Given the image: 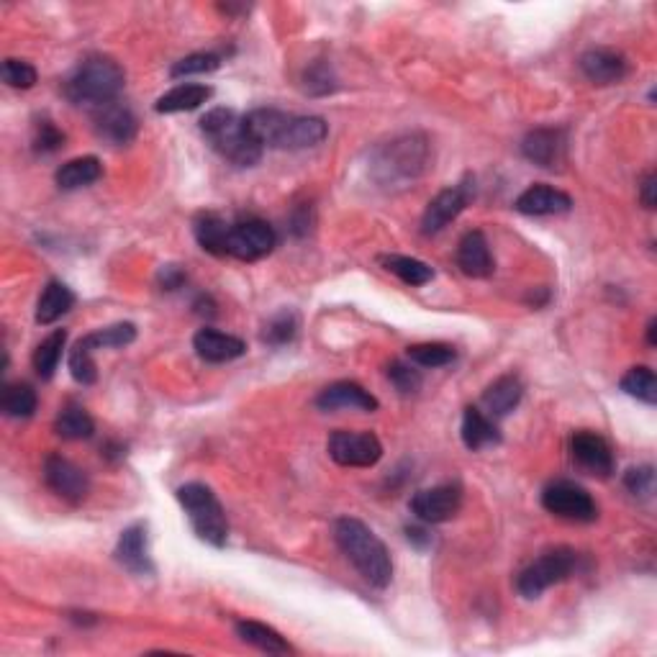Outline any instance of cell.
<instances>
[{
	"instance_id": "cell-31",
	"label": "cell",
	"mask_w": 657,
	"mask_h": 657,
	"mask_svg": "<svg viewBox=\"0 0 657 657\" xmlns=\"http://www.w3.org/2000/svg\"><path fill=\"white\" fill-rule=\"evenodd\" d=\"M54 432L60 434L62 439H70V442H80V439H90L95 434V421L83 406L77 403H67L65 409L57 414L54 421Z\"/></svg>"
},
{
	"instance_id": "cell-34",
	"label": "cell",
	"mask_w": 657,
	"mask_h": 657,
	"mask_svg": "<svg viewBox=\"0 0 657 657\" xmlns=\"http://www.w3.org/2000/svg\"><path fill=\"white\" fill-rule=\"evenodd\" d=\"M134 339H137V326L129 324V321H121V324L106 326V329H98V332L88 334V337H83V342L95 352V350H119V347H129Z\"/></svg>"
},
{
	"instance_id": "cell-19",
	"label": "cell",
	"mask_w": 657,
	"mask_h": 657,
	"mask_svg": "<svg viewBox=\"0 0 657 657\" xmlns=\"http://www.w3.org/2000/svg\"><path fill=\"white\" fill-rule=\"evenodd\" d=\"M457 267L468 278H491L493 270H496V262H493L491 247H488V239L483 231L473 229L460 239V244H457Z\"/></svg>"
},
{
	"instance_id": "cell-46",
	"label": "cell",
	"mask_w": 657,
	"mask_h": 657,
	"mask_svg": "<svg viewBox=\"0 0 657 657\" xmlns=\"http://www.w3.org/2000/svg\"><path fill=\"white\" fill-rule=\"evenodd\" d=\"M157 280H160L162 291H178L180 285L185 283V273L178 265H165L160 270V275H157Z\"/></svg>"
},
{
	"instance_id": "cell-28",
	"label": "cell",
	"mask_w": 657,
	"mask_h": 657,
	"mask_svg": "<svg viewBox=\"0 0 657 657\" xmlns=\"http://www.w3.org/2000/svg\"><path fill=\"white\" fill-rule=\"evenodd\" d=\"M103 165L98 157L88 154V157H75V160L65 162V165L57 170L54 180L62 190H77L85 188V185H93L95 180H101Z\"/></svg>"
},
{
	"instance_id": "cell-44",
	"label": "cell",
	"mask_w": 657,
	"mask_h": 657,
	"mask_svg": "<svg viewBox=\"0 0 657 657\" xmlns=\"http://www.w3.org/2000/svg\"><path fill=\"white\" fill-rule=\"evenodd\" d=\"M388 380L396 385V391L403 393V396H409V393H416L421 388V373L414 370L411 365H403V362H391L388 365Z\"/></svg>"
},
{
	"instance_id": "cell-30",
	"label": "cell",
	"mask_w": 657,
	"mask_h": 657,
	"mask_svg": "<svg viewBox=\"0 0 657 657\" xmlns=\"http://www.w3.org/2000/svg\"><path fill=\"white\" fill-rule=\"evenodd\" d=\"M380 265L388 270V273L396 275L401 283L411 285V288H419V285L432 283L434 270L427 265V262L416 260V257H406V255H380L378 257Z\"/></svg>"
},
{
	"instance_id": "cell-35",
	"label": "cell",
	"mask_w": 657,
	"mask_h": 657,
	"mask_svg": "<svg viewBox=\"0 0 657 657\" xmlns=\"http://www.w3.org/2000/svg\"><path fill=\"white\" fill-rule=\"evenodd\" d=\"M619 385H622V391L627 396L637 398V401L647 403V406H655L657 403V378L650 367H632Z\"/></svg>"
},
{
	"instance_id": "cell-43",
	"label": "cell",
	"mask_w": 657,
	"mask_h": 657,
	"mask_svg": "<svg viewBox=\"0 0 657 657\" xmlns=\"http://www.w3.org/2000/svg\"><path fill=\"white\" fill-rule=\"evenodd\" d=\"M65 147V134H62L52 121H39L34 129V152L36 154H52L57 149Z\"/></svg>"
},
{
	"instance_id": "cell-20",
	"label": "cell",
	"mask_w": 657,
	"mask_h": 657,
	"mask_svg": "<svg viewBox=\"0 0 657 657\" xmlns=\"http://www.w3.org/2000/svg\"><path fill=\"white\" fill-rule=\"evenodd\" d=\"M581 70L593 85H614L627 77L629 65L624 54L606 47H593L581 57Z\"/></svg>"
},
{
	"instance_id": "cell-10",
	"label": "cell",
	"mask_w": 657,
	"mask_h": 657,
	"mask_svg": "<svg viewBox=\"0 0 657 657\" xmlns=\"http://www.w3.org/2000/svg\"><path fill=\"white\" fill-rule=\"evenodd\" d=\"M326 452L342 468H373L383 457V444L373 432H347L339 429L326 442Z\"/></svg>"
},
{
	"instance_id": "cell-26",
	"label": "cell",
	"mask_w": 657,
	"mask_h": 657,
	"mask_svg": "<svg viewBox=\"0 0 657 657\" xmlns=\"http://www.w3.org/2000/svg\"><path fill=\"white\" fill-rule=\"evenodd\" d=\"M214 95V90L208 88V85L201 83H185L178 85V88H172L170 93H165L157 101L154 111L157 113H183V111H196L201 108L203 103H208V98Z\"/></svg>"
},
{
	"instance_id": "cell-22",
	"label": "cell",
	"mask_w": 657,
	"mask_h": 657,
	"mask_svg": "<svg viewBox=\"0 0 657 657\" xmlns=\"http://www.w3.org/2000/svg\"><path fill=\"white\" fill-rule=\"evenodd\" d=\"M193 350L201 357L203 362H211V365H221V362L239 360V357L247 352V344L244 339L234 337V334H224L219 329H201V332L193 337Z\"/></svg>"
},
{
	"instance_id": "cell-41",
	"label": "cell",
	"mask_w": 657,
	"mask_h": 657,
	"mask_svg": "<svg viewBox=\"0 0 657 657\" xmlns=\"http://www.w3.org/2000/svg\"><path fill=\"white\" fill-rule=\"evenodd\" d=\"M36 80H39V72H36L34 65L24 60H6L3 62V83L8 88L16 90H29L34 88Z\"/></svg>"
},
{
	"instance_id": "cell-42",
	"label": "cell",
	"mask_w": 657,
	"mask_h": 657,
	"mask_svg": "<svg viewBox=\"0 0 657 657\" xmlns=\"http://www.w3.org/2000/svg\"><path fill=\"white\" fill-rule=\"evenodd\" d=\"M624 486L632 496L650 498L655 491V470L652 465H640V468H629L624 473Z\"/></svg>"
},
{
	"instance_id": "cell-1",
	"label": "cell",
	"mask_w": 657,
	"mask_h": 657,
	"mask_svg": "<svg viewBox=\"0 0 657 657\" xmlns=\"http://www.w3.org/2000/svg\"><path fill=\"white\" fill-rule=\"evenodd\" d=\"M432 162V144L427 134L411 131L380 144L370 157V178L383 190H403L427 172Z\"/></svg>"
},
{
	"instance_id": "cell-29",
	"label": "cell",
	"mask_w": 657,
	"mask_h": 657,
	"mask_svg": "<svg viewBox=\"0 0 657 657\" xmlns=\"http://www.w3.org/2000/svg\"><path fill=\"white\" fill-rule=\"evenodd\" d=\"M193 234H196L198 244L206 249L208 255L216 257H226V234H229V221L221 219L219 214H206L198 216L193 221Z\"/></svg>"
},
{
	"instance_id": "cell-18",
	"label": "cell",
	"mask_w": 657,
	"mask_h": 657,
	"mask_svg": "<svg viewBox=\"0 0 657 657\" xmlns=\"http://www.w3.org/2000/svg\"><path fill=\"white\" fill-rule=\"evenodd\" d=\"M316 406L321 411H339V409H355V411H378V398L370 391H365L360 383L352 380H339V383L326 385L324 391L316 396Z\"/></svg>"
},
{
	"instance_id": "cell-49",
	"label": "cell",
	"mask_w": 657,
	"mask_h": 657,
	"mask_svg": "<svg viewBox=\"0 0 657 657\" xmlns=\"http://www.w3.org/2000/svg\"><path fill=\"white\" fill-rule=\"evenodd\" d=\"M647 344H650V347H655L657 344V321L655 319L647 324Z\"/></svg>"
},
{
	"instance_id": "cell-13",
	"label": "cell",
	"mask_w": 657,
	"mask_h": 657,
	"mask_svg": "<svg viewBox=\"0 0 657 657\" xmlns=\"http://www.w3.org/2000/svg\"><path fill=\"white\" fill-rule=\"evenodd\" d=\"M411 511L424 524H444L460 511L462 488L457 483H444V486L424 488L411 498Z\"/></svg>"
},
{
	"instance_id": "cell-16",
	"label": "cell",
	"mask_w": 657,
	"mask_h": 657,
	"mask_svg": "<svg viewBox=\"0 0 657 657\" xmlns=\"http://www.w3.org/2000/svg\"><path fill=\"white\" fill-rule=\"evenodd\" d=\"M565 149H568L565 129H552V126L532 129L521 142V154L537 167H547V170H555L565 160Z\"/></svg>"
},
{
	"instance_id": "cell-27",
	"label": "cell",
	"mask_w": 657,
	"mask_h": 657,
	"mask_svg": "<svg viewBox=\"0 0 657 657\" xmlns=\"http://www.w3.org/2000/svg\"><path fill=\"white\" fill-rule=\"evenodd\" d=\"M234 629H237L239 640L257 647V650L267 652V655H288V652H293V647L285 642L283 634L275 632L273 627H267V624L262 622H249V619H242V622H237V627Z\"/></svg>"
},
{
	"instance_id": "cell-6",
	"label": "cell",
	"mask_w": 657,
	"mask_h": 657,
	"mask_svg": "<svg viewBox=\"0 0 657 657\" xmlns=\"http://www.w3.org/2000/svg\"><path fill=\"white\" fill-rule=\"evenodd\" d=\"M175 496L188 514L193 532L211 547H224L229 539V521L216 493L203 483H185Z\"/></svg>"
},
{
	"instance_id": "cell-45",
	"label": "cell",
	"mask_w": 657,
	"mask_h": 657,
	"mask_svg": "<svg viewBox=\"0 0 657 657\" xmlns=\"http://www.w3.org/2000/svg\"><path fill=\"white\" fill-rule=\"evenodd\" d=\"M314 208L311 206H298L291 214V231L296 237H308V231L314 226Z\"/></svg>"
},
{
	"instance_id": "cell-17",
	"label": "cell",
	"mask_w": 657,
	"mask_h": 657,
	"mask_svg": "<svg viewBox=\"0 0 657 657\" xmlns=\"http://www.w3.org/2000/svg\"><path fill=\"white\" fill-rule=\"evenodd\" d=\"M116 560L124 565L129 573L134 575H152L154 565L149 557V537H147V524L137 521L121 532L119 542H116Z\"/></svg>"
},
{
	"instance_id": "cell-36",
	"label": "cell",
	"mask_w": 657,
	"mask_h": 657,
	"mask_svg": "<svg viewBox=\"0 0 657 657\" xmlns=\"http://www.w3.org/2000/svg\"><path fill=\"white\" fill-rule=\"evenodd\" d=\"M406 357H409V360L419 367H444V365H450V362H455L457 352L452 344L421 342V344H411V347H406Z\"/></svg>"
},
{
	"instance_id": "cell-37",
	"label": "cell",
	"mask_w": 657,
	"mask_h": 657,
	"mask_svg": "<svg viewBox=\"0 0 657 657\" xmlns=\"http://www.w3.org/2000/svg\"><path fill=\"white\" fill-rule=\"evenodd\" d=\"M298 334V316L293 311H280L273 319L267 321L265 329H262V342L273 344V347H283V344L293 342Z\"/></svg>"
},
{
	"instance_id": "cell-47",
	"label": "cell",
	"mask_w": 657,
	"mask_h": 657,
	"mask_svg": "<svg viewBox=\"0 0 657 657\" xmlns=\"http://www.w3.org/2000/svg\"><path fill=\"white\" fill-rule=\"evenodd\" d=\"M640 201H642V206L650 208V211L655 208V203H657V178H655V172H647L645 180H642Z\"/></svg>"
},
{
	"instance_id": "cell-8",
	"label": "cell",
	"mask_w": 657,
	"mask_h": 657,
	"mask_svg": "<svg viewBox=\"0 0 657 657\" xmlns=\"http://www.w3.org/2000/svg\"><path fill=\"white\" fill-rule=\"evenodd\" d=\"M278 244V234L267 221L242 219L229 224L226 234V257L242 262H257L267 257Z\"/></svg>"
},
{
	"instance_id": "cell-33",
	"label": "cell",
	"mask_w": 657,
	"mask_h": 657,
	"mask_svg": "<svg viewBox=\"0 0 657 657\" xmlns=\"http://www.w3.org/2000/svg\"><path fill=\"white\" fill-rule=\"evenodd\" d=\"M36 393L29 383H8L0 396V411L8 419H29L36 411Z\"/></svg>"
},
{
	"instance_id": "cell-38",
	"label": "cell",
	"mask_w": 657,
	"mask_h": 657,
	"mask_svg": "<svg viewBox=\"0 0 657 657\" xmlns=\"http://www.w3.org/2000/svg\"><path fill=\"white\" fill-rule=\"evenodd\" d=\"M70 375L80 385H93L98 380V367H95L93 350L80 339L70 352Z\"/></svg>"
},
{
	"instance_id": "cell-48",
	"label": "cell",
	"mask_w": 657,
	"mask_h": 657,
	"mask_svg": "<svg viewBox=\"0 0 657 657\" xmlns=\"http://www.w3.org/2000/svg\"><path fill=\"white\" fill-rule=\"evenodd\" d=\"M406 534H409V542H414V545H419V547L432 545V534H429L427 529L411 527V529H406Z\"/></svg>"
},
{
	"instance_id": "cell-32",
	"label": "cell",
	"mask_w": 657,
	"mask_h": 657,
	"mask_svg": "<svg viewBox=\"0 0 657 657\" xmlns=\"http://www.w3.org/2000/svg\"><path fill=\"white\" fill-rule=\"evenodd\" d=\"M65 344H67V332L65 329H57V332L49 334V337L36 347L31 362H34V370L39 378L42 380L54 378L57 367H60L62 352H65Z\"/></svg>"
},
{
	"instance_id": "cell-15",
	"label": "cell",
	"mask_w": 657,
	"mask_h": 657,
	"mask_svg": "<svg viewBox=\"0 0 657 657\" xmlns=\"http://www.w3.org/2000/svg\"><path fill=\"white\" fill-rule=\"evenodd\" d=\"M93 129L103 142L113 144V147H126L137 137V116L131 113L129 106L121 101L106 103V106L93 111Z\"/></svg>"
},
{
	"instance_id": "cell-40",
	"label": "cell",
	"mask_w": 657,
	"mask_h": 657,
	"mask_svg": "<svg viewBox=\"0 0 657 657\" xmlns=\"http://www.w3.org/2000/svg\"><path fill=\"white\" fill-rule=\"evenodd\" d=\"M221 67V57L214 52H196L175 62L170 70L172 77H185V75H201V72H214Z\"/></svg>"
},
{
	"instance_id": "cell-23",
	"label": "cell",
	"mask_w": 657,
	"mask_h": 657,
	"mask_svg": "<svg viewBox=\"0 0 657 657\" xmlns=\"http://www.w3.org/2000/svg\"><path fill=\"white\" fill-rule=\"evenodd\" d=\"M521 396H524L521 380L516 375H501L483 391V406L491 419H504L519 406Z\"/></svg>"
},
{
	"instance_id": "cell-11",
	"label": "cell",
	"mask_w": 657,
	"mask_h": 657,
	"mask_svg": "<svg viewBox=\"0 0 657 657\" xmlns=\"http://www.w3.org/2000/svg\"><path fill=\"white\" fill-rule=\"evenodd\" d=\"M473 193H475V180L470 178V175L462 180V183L452 185V188L439 190L437 196L429 201L424 216H421V231H424L427 237H432V234H439L444 226H450L452 221L468 208Z\"/></svg>"
},
{
	"instance_id": "cell-12",
	"label": "cell",
	"mask_w": 657,
	"mask_h": 657,
	"mask_svg": "<svg viewBox=\"0 0 657 657\" xmlns=\"http://www.w3.org/2000/svg\"><path fill=\"white\" fill-rule=\"evenodd\" d=\"M44 483L67 504H83L90 493L88 473L62 455H49L44 460Z\"/></svg>"
},
{
	"instance_id": "cell-14",
	"label": "cell",
	"mask_w": 657,
	"mask_h": 657,
	"mask_svg": "<svg viewBox=\"0 0 657 657\" xmlns=\"http://www.w3.org/2000/svg\"><path fill=\"white\" fill-rule=\"evenodd\" d=\"M570 455L578 462V468L586 470L588 475H596V478H609L616 468L611 444L601 434L586 432V429L573 434V439H570Z\"/></svg>"
},
{
	"instance_id": "cell-4",
	"label": "cell",
	"mask_w": 657,
	"mask_h": 657,
	"mask_svg": "<svg viewBox=\"0 0 657 657\" xmlns=\"http://www.w3.org/2000/svg\"><path fill=\"white\" fill-rule=\"evenodd\" d=\"M126 85V72L119 62L106 54H90L75 67L65 83L67 101L75 106L95 108L119 101Z\"/></svg>"
},
{
	"instance_id": "cell-2",
	"label": "cell",
	"mask_w": 657,
	"mask_h": 657,
	"mask_svg": "<svg viewBox=\"0 0 657 657\" xmlns=\"http://www.w3.org/2000/svg\"><path fill=\"white\" fill-rule=\"evenodd\" d=\"M334 539L344 557L355 565L362 581L373 588H388L393 581V560L383 539L355 516H339L334 521Z\"/></svg>"
},
{
	"instance_id": "cell-24",
	"label": "cell",
	"mask_w": 657,
	"mask_h": 657,
	"mask_svg": "<svg viewBox=\"0 0 657 657\" xmlns=\"http://www.w3.org/2000/svg\"><path fill=\"white\" fill-rule=\"evenodd\" d=\"M460 434L470 452H480L486 450V447H493V444H501V432H498L491 416L483 414L475 406L465 409V414H462Z\"/></svg>"
},
{
	"instance_id": "cell-7",
	"label": "cell",
	"mask_w": 657,
	"mask_h": 657,
	"mask_svg": "<svg viewBox=\"0 0 657 657\" xmlns=\"http://www.w3.org/2000/svg\"><path fill=\"white\" fill-rule=\"evenodd\" d=\"M575 568H578V552L570 547H552L521 570L516 578V591H519V596L532 601V598L542 596L547 588L568 581Z\"/></svg>"
},
{
	"instance_id": "cell-5",
	"label": "cell",
	"mask_w": 657,
	"mask_h": 657,
	"mask_svg": "<svg viewBox=\"0 0 657 657\" xmlns=\"http://www.w3.org/2000/svg\"><path fill=\"white\" fill-rule=\"evenodd\" d=\"M201 134L226 162L237 167H255L262 160V144L252 137L247 119L234 108H214L201 119Z\"/></svg>"
},
{
	"instance_id": "cell-25",
	"label": "cell",
	"mask_w": 657,
	"mask_h": 657,
	"mask_svg": "<svg viewBox=\"0 0 657 657\" xmlns=\"http://www.w3.org/2000/svg\"><path fill=\"white\" fill-rule=\"evenodd\" d=\"M72 306H75V293H72L62 280H49L47 288H44L42 296H39V303H36V324H54V321H60Z\"/></svg>"
},
{
	"instance_id": "cell-21",
	"label": "cell",
	"mask_w": 657,
	"mask_h": 657,
	"mask_svg": "<svg viewBox=\"0 0 657 657\" xmlns=\"http://www.w3.org/2000/svg\"><path fill=\"white\" fill-rule=\"evenodd\" d=\"M514 208L524 216H557L568 214L573 208V198L552 185H532L516 198Z\"/></svg>"
},
{
	"instance_id": "cell-39",
	"label": "cell",
	"mask_w": 657,
	"mask_h": 657,
	"mask_svg": "<svg viewBox=\"0 0 657 657\" xmlns=\"http://www.w3.org/2000/svg\"><path fill=\"white\" fill-rule=\"evenodd\" d=\"M303 90L308 95H329L337 90V77L332 75V67L326 62H316V65L306 67L303 72Z\"/></svg>"
},
{
	"instance_id": "cell-9",
	"label": "cell",
	"mask_w": 657,
	"mask_h": 657,
	"mask_svg": "<svg viewBox=\"0 0 657 657\" xmlns=\"http://www.w3.org/2000/svg\"><path fill=\"white\" fill-rule=\"evenodd\" d=\"M542 506L550 514L560 516L568 521H581L591 524L598 519V506L591 493L573 480H555L542 491Z\"/></svg>"
},
{
	"instance_id": "cell-3",
	"label": "cell",
	"mask_w": 657,
	"mask_h": 657,
	"mask_svg": "<svg viewBox=\"0 0 657 657\" xmlns=\"http://www.w3.org/2000/svg\"><path fill=\"white\" fill-rule=\"evenodd\" d=\"M244 119L262 149L273 147L298 152V149L319 147L329 134V126L321 116H296L278 108H255Z\"/></svg>"
}]
</instances>
